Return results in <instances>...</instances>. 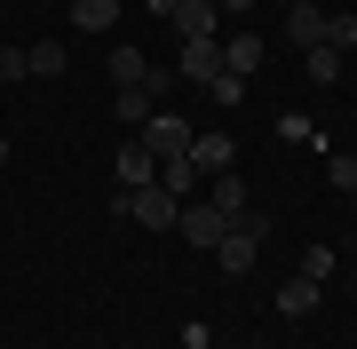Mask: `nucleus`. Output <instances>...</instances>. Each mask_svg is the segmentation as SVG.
I'll return each mask as SVG.
<instances>
[{"label": "nucleus", "instance_id": "17", "mask_svg": "<svg viewBox=\"0 0 357 349\" xmlns=\"http://www.w3.org/2000/svg\"><path fill=\"white\" fill-rule=\"evenodd\" d=\"M333 262H342V254H333V246H310V254H302V270H294V278H310V286H326V278H333Z\"/></svg>", "mask_w": 357, "mask_h": 349}, {"label": "nucleus", "instance_id": "1", "mask_svg": "<svg viewBox=\"0 0 357 349\" xmlns=\"http://www.w3.org/2000/svg\"><path fill=\"white\" fill-rule=\"evenodd\" d=\"M112 207H119V222H135V231H175L183 199L167 191V183H143V191H119Z\"/></svg>", "mask_w": 357, "mask_h": 349}, {"label": "nucleus", "instance_id": "11", "mask_svg": "<svg viewBox=\"0 0 357 349\" xmlns=\"http://www.w3.org/2000/svg\"><path fill=\"white\" fill-rule=\"evenodd\" d=\"M318 294H326V286H310V278H286L278 294H270V310H278V318H310V310H318Z\"/></svg>", "mask_w": 357, "mask_h": 349}, {"label": "nucleus", "instance_id": "25", "mask_svg": "<svg viewBox=\"0 0 357 349\" xmlns=\"http://www.w3.org/2000/svg\"><path fill=\"white\" fill-rule=\"evenodd\" d=\"M143 8H151V16H175V0H143Z\"/></svg>", "mask_w": 357, "mask_h": 349}, {"label": "nucleus", "instance_id": "8", "mask_svg": "<svg viewBox=\"0 0 357 349\" xmlns=\"http://www.w3.org/2000/svg\"><path fill=\"white\" fill-rule=\"evenodd\" d=\"M103 72H112V88H151V79H159V64H151L143 48H112Z\"/></svg>", "mask_w": 357, "mask_h": 349}, {"label": "nucleus", "instance_id": "28", "mask_svg": "<svg viewBox=\"0 0 357 349\" xmlns=\"http://www.w3.org/2000/svg\"><path fill=\"white\" fill-rule=\"evenodd\" d=\"M286 8H294V0H286Z\"/></svg>", "mask_w": 357, "mask_h": 349}, {"label": "nucleus", "instance_id": "14", "mask_svg": "<svg viewBox=\"0 0 357 349\" xmlns=\"http://www.w3.org/2000/svg\"><path fill=\"white\" fill-rule=\"evenodd\" d=\"M206 199H215L230 222H238V215H255V207H246V183H238V175H206Z\"/></svg>", "mask_w": 357, "mask_h": 349}, {"label": "nucleus", "instance_id": "24", "mask_svg": "<svg viewBox=\"0 0 357 349\" xmlns=\"http://www.w3.org/2000/svg\"><path fill=\"white\" fill-rule=\"evenodd\" d=\"M215 8H222V16H246V8H255V0H215Z\"/></svg>", "mask_w": 357, "mask_h": 349}, {"label": "nucleus", "instance_id": "6", "mask_svg": "<svg viewBox=\"0 0 357 349\" xmlns=\"http://www.w3.org/2000/svg\"><path fill=\"white\" fill-rule=\"evenodd\" d=\"M112 175H119V191H143V183H159V159L143 151V135H128V143H119Z\"/></svg>", "mask_w": 357, "mask_h": 349}, {"label": "nucleus", "instance_id": "15", "mask_svg": "<svg viewBox=\"0 0 357 349\" xmlns=\"http://www.w3.org/2000/svg\"><path fill=\"white\" fill-rule=\"evenodd\" d=\"M302 72H310V88H333L342 79V56L333 48H302Z\"/></svg>", "mask_w": 357, "mask_h": 349}, {"label": "nucleus", "instance_id": "21", "mask_svg": "<svg viewBox=\"0 0 357 349\" xmlns=\"http://www.w3.org/2000/svg\"><path fill=\"white\" fill-rule=\"evenodd\" d=\"M278 135H286V143H318V127H310L302 111H278Z\"/></svg>", "mask_w": 357, "mask_h": 349}, {"label": "nucleus", "instance_id": "9", "mask_svg": "<svg viewBox=\"0 0 357 349\" xmlns=\"http://www.w3.org/2000/svg\"><path fill=\"white\" fill-rule=\"evenodd\" d=\"M262 32H222V72H238V79H255L262 72Z\"/></svg>", "mask_w": 357, "mask_h": 349}, {"label": "nucleus", "instance_id": "12", "mask_svg": "<svg viewBox=\"0 0 357 349\" xmlns=\"http://www.w3.org/2000/svg\"><path fill=\"white\" fill-rule=\"evenodd\" d=\"M64 64H72L64 40H32V48H24V72H32V79H64Z\"/></svg>", "mask_w": 357, "mask_h": 349}, {"label": "nucleus", "instance_id": "19", "mask_svg": "<svg viewBox=\"0 0 357 349\" xmlns=\"http://www.w3.org/2000/svg\"><path fill=\"white\" fill-rule=\"evenodd\" d=\"M206 95L230 111V104H246V79H238V72H215V79H206Z\"/></svg>", "mask_w": 357, "mask_h": 349}, {"label": "nucleus", "instance_id": "20", "mask_svg": "<svg viewBox=\"0 0 357 349\" xmlns=\"http://www.w3.org/2000/svg\"><path fill=\"white\" fill-rule=\"evenodd\" d=\"M326 48H333V56L357 48V16H349V8H342V16H326Z\"/></svg>", "mask_w": 357, "mask_h": 349}, {"label": "nucleus", "instance_id": "26", "mask_svg": "<svg viewBox=\"0 0 357 349\" xmlns=\"http://www.w3.org/2000/svg\"><path fill=\"white\" fill-rule=\"evenodd\" d=\"M0 167H8V135H0Z\"/></svg>", "mask_w": 357, "mask_h": 349}, {"label": "nucleus", "instance_id": "13", "mask_svg": "<svg viewBox=\"0 0 357 349\" xmlns=\"http://www.w3.org/2000/svg\"><path fill=\"white\" fill-rule=\"evenodd\" d=\"M112 24H119V0H72V32L96 40V32H112Z\"/></svg>", "mask_w": 357, "mask_h": 349}, {"label": "nucleus", "instance_id": "27", "mask_svg": "<svg viewBox=\"0 0 357 349\" xmlns=\"http://www.w3.org/2000/svg\"><path fill=\"white\" fill-rule=\"evenodd\" d=\"M349 254H357V231H349Z\"/></svg>", "mask_w": 357, "mask_h": 349}, {"label": "nucleus", "instance_id": "4", "mask_svg": "<svg viewBox=\"0 0 357 349\" xmlns=\"http://www.w3.org/2000/svg\"><path fill=\"white\" fill-rule=\"evenodd\" d=\"M175 231L191 238V246H206V254H215V246H222V231H230V215L215 207V199H183V215H175Z\"/></svg>", "mask_w": 357, "mask_h": 349}, {"label": "nucleus", "instance_id": "2", "mask_svg": "<svg viewBox=\"0 0 357 349\" xmlns=\"http://www.w3.org/2000/svg\"><path fill=\"white\" fill-rule=\"evenodd\" d=\"M262 238H270V222H262V215H238V222H230V231H222V246H215V262H222V278H246V270H255V254H262Z\"/></svg>", "mask_w": 357, "mask_h": 349}, {"label": "nucleus", "instance_id": "16", "mask_svg": "<svg viewBox=\"0 0 357 349\" xmlns=\"http://www.w3.org/2000/svg\"><path fill=\"white\" fill-rule=\"evenodd\" d=\"M151 111H159V95H151V88H119V119H128V127H143Z\"/></svg>", "mask_w": 357, "mask_h": 349}, {"label": "nucleus", "instance_id": "22", "mask_svg": "<svg viewBox=\"0 0 357 349\" xmlns=\"http://www.w3.org/2000/svg\"><path fill=\"white\" fill-rule=\"evenodd\" d=\"M183 349H215V325H206V318H191V325H183Z\"/></svg>", "mask_w": 357, "mask_h": 349}, {"label": "nucleus", "instance_id": "5", "mask_svg": "<svg viewBox=\"0 0 357 349\" xmlns=\"http://www.w3.org/2000/svg\"><path fill=\"white\" fill-rule=\"evenodd\" d=\"M215 72H222V40H183V56H175V79H191V88H206Z\"/></svg>", "mask_w": 357, "mask_h": 349}, {"label": "nucleus", "instance_id": "29", "mask_svg": "<svg viewBox=\"0 0 357 349\" xmlns=\"http://www.w3.org/2000/svg\"><path fill=\"white\" fill-rule=\"evenodd\" d=\"M175 349H183V341H175Z\"/></svg>", "mask_w": 357, "mask_h": 349}, {"label": "nucleus", "instance_id": "7", "mask_svg": "<svg viewBox=\"0 0 357 349\" xmlns=\"http://www.w3.org/2000/svg\"><path fill=\"white\" fill-rule=\"evenodd\" d=\"M191 167H199V175H230V167H238V143H230L222 127L191 135Z\"/></svg>", "mask_w": 357, "mask_h": 349}, {"label": "nucleus", "instance_id": "18", "mask_svg": "<svg viewBox=\"0 0 357 349\" xmlns=\"http://www.w3.org/2000/svg\"><path fill=\"white\" fill-rule=\"evenodd\" d=\"M326 183H333V191H349V199H357V159H349V151H326Z\"/></svg>", "mask_w": 357, "mask_h": 349}, {"label": "nucleus", "instance_id": "3", "mask_svg": "<svg viewBox=\"0 0 357 349\" xmlns=\"http://www.w3.org/2000/svg\"><path fill=\"white\" fill-rule=\"evenodd\" d=\"M135 135H143V151H151V159H183V151H191V119H183V111H151Z\"/></svg>", "mask_w": 357, "mask_h": 349}, {"label": "nucleus", "instance_id": "10", "mask_svg": "<svg viewBox=\"0 0 357 349\" xmlns=\"http://www.w3.org/2000/svg\"><path fill=\"white\" fill-rule=\"evenodd\" d=\"M286 40H294V48H326V8L294 0V8H286Z\"/></svg>", "mask_w": 357, "mask_h": 349}, {"label": "nucleus", "instance_id": "23", "mask_svg": "<svg viewBox=\"0 0 357 349\" xmlns=\"http://www.w3.org/2000/svg\"><path fill=\"white\" fill-rule=\"evenodd\" d=\"M0 79H32L24 72V48H0Z\"/></svg>", "mask_w": 357, "mask_h": 349}]
</instances>
